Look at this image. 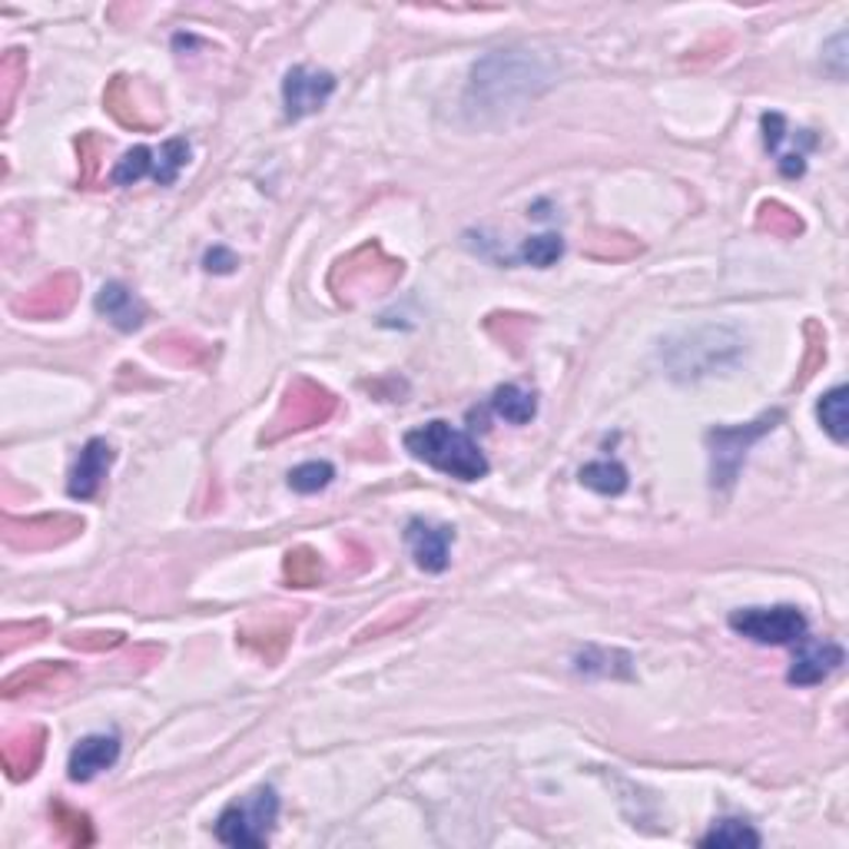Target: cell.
<instances>
[{"mask_svg": "<svg viewBox=\"0 0 849 849\" xmlns=\"http://www.w3.org/2000/svg\"><path fill=\"white\" fill-rule=\"evenodd\" d=\"M402 276H405V263L388 256L382 242L369 239L332 266L328 289L343 306H362L369 299L388 296Z\"/></svg>", "mask_w": 849, "mask_h": 849, "instance_id": "1", "label": "cell"}, {"mask_svg": "<svg viewBox=\"0 0 849 849\" xmlns=\"http://www.w3.org/2000/svg\"><path fill=\"white\" fill-rule=\"evenodd\" d=\"M405 449L458 481H478L488 475V458L481 455V449L458 429H452L449 421H429L421 429H411L405 435Z\"/></svg>", "mask_w": 849, "mask_h": 849, "instance_id": "2", "label": "cell"}, {"mask_svg": "<svg viewBox=\"0 0 849 849\" xmlns=\"http://www.w3.org/2000/svg\"><path fill=\"white\" fill-rule=\"evenodd\" d=\"M335 408H338V398L325 385H319V382H312L306 375H296L286 385V392L279 398V408H276V415L270 418V424L263 429L260 442L263 445H276V442H283L289 435L319 429V424H325L335 415Z\"/></svg>", "mask_w": 849, "mask_h": 849, "instance_id": "3", "label": "cell"}, {"mask_svg": "<svg viewBox=\"0 0 849 849\" xmlns=\"http://www.w3.org/2000/svg\"><path fill=\"white\" fill-rule=\"evenodd\" d=\"M276 816H279V797L273 787H260L252 790L249 797L229 803L219 820H216V836L219 842L226 846H266L273 826H276Z\"/></svg>", "mask_w": 849, "mask_h": 849, "instance_id": "4", "label": "cell"}, {"mask_svg": "<svg viewBox=\"0 0 849 849\" xmlns=\"http://www.w3.org/2000/svg\"><path fill=\"white\" fill-rule=\"evenodd\" d=\"M780 418H784V411H767V415H760V418L750 421V424H737V429H714V432H707L714 488H730V485L737 481L740 465H743L746 452L753 449V442H760L767 432H774Z\"/></svg>", "mask_w": 849, "mask_h": 849, "instance_id": "5", "label": "cell"}, {"mask_svg": "<svg viewBox=\"0 0 849 849\" xmlns=\"http://www.w3.org/2000/svg\"><path fill=\"white\" fill-rule=\"evenodd\" d=\"M83 531V518L53 512V515H34V518H14L4 515L0 522V538L14 551H50L67 541H73Z\"/></svg>", "mask_w": 849, "mask_h": 849, "instance_id": "6", "label": "cell"}, {"mask_svg": "<svg viewBox=\"0 0 849 849\" xmlns=\"http://www.w3.org/2000/svg\"><path fill=\"white\" fill-rule=\"evenodd\" d=\"M730 627L756 644H800L806 637V618L790 605L733 611Z\"/></svg>", "mask_w": 849, "mask_h": 849, "instance_id": "7", "label": "cell"}, {"mask_svg": "<svg viewBox=\"0 0 849 849\" xmlns=\"http://www.w3.org/2000/svg\"><path fill=\"white\" fill-rule=\"evenodd\" d=\"M76 299H80V276L53 273L44 283H37L34 289H27L24 296H17L11 302V309L31 322H50V319H63L76 306Z\"/></svg>", "mask_w": 849, "mask_h": 849, "instance_id": "8", "label": "cell"}, {"mask_svg": "<svg viewBox=\"0 0 849 849\" xmlns=\"http://www.w3.org/2000/svg\"><path fill=\"white\" fill-rule=\"evenodd\" d=\"M140 91H143L140 80L117 73V76L107 83V91H104V107H107V113H110L120 127L150 133V130H156V127L163 123V110H159V104H143Z\"/></svg>", "mask_w": 849, "mask_h": 849, "instance_id": "9", "label": "cell"}, {"mask_svg": "<svg viewBox=\"0 0 849 849\" xmlns=\"http://www.w3.org/2000/svg\"><path fill=\"white\" fill-rule=\"evenodd\" d=\"M335 91V76L312 67H292L283 80V104L289 120H302L325 107V100Z\"/></svg>", "mask_w": 849, "mask_h": 849, "instance_id": "10", "label": "cell"}, {"mask_svg": "<svg viewBox=\"0 0 849 849\" xmlns=\"http://www.w3.org/2000/svg\"><path fill=\"white\" fill-rule=\"evenodd\" d=\"M76 681V670L63 660H37L27 663L24 670L11 673L4 684H0V694L8 701L21 697V694H37V691H63Z\"/></svg>", "mask_w": 849, "mask_h": 849, "instance_id": "11", "label": "cell"}, {"mask_svg": "<svg viewBox=\"0 0 849 849\" xmlns=\"http://www.w3.org/2000/svg\"><path fill=\"white\" fill-rule=\"evenodd\" d=\"M44 750H47V730L44 727H27V730L8 737L4 746H0V763H4V774L14 784L31 780L40 770Z\"/></svg>", "mask_w": 849, "mask_h": 849, "instance_id": "12", "label": "cell"}, {"mask_svg": "<svg viewBox=\"0 0 849 849\" xmlns=\"http://www.w3.org/2000/svg\"><path fill=\"white\" fill-rule=\"evenodd\" d=\"M452 538H455L452 528L429 525L421 518L408 522V528H405V545H408V551L415 558V564L421 571H429V574H439V571L449 567V545H452Z\"/></svg>", "mask_w": 849, "mask_h": 849, "instance_id": "13", "label": "cell"}, {"mask_svg": "<svg viewBox=\"0 0 849 849\" xmlns=\"http://www.w3.org/2000/svg\"><path fill=\"white\" fill-rule=\"evenodd\" d=\"M842 663V647L833 641H800V650L793 657V667L787 673V681L797 687H813L823 684L826 677Z\"/></svg>", "mask_w": 849, "mask_h": 849, "instance_id": "14", "label": "cell"}, {"mask_svg": "<svg viewBox=\"0 0 849 849\" xmlns=\"http://www.w3.org/2000/svg\"><path fill=\"white\" fill-rule=\"evenodd\" d=\"M110 465H113V449L104 439H91L87 445H83V452H80V458L70 471V485H67L70 498H80V501L97 498Z\"/></svg>", "mask_w": 849, "mask_h": 849, "instance_id": "15", "label": "cell"}, {"mask_svg": "<svg viewBox=\"0 0 849 849\" xmlns=\"http://www.w3.org/2000/svg\"><path fill=\"white\" fill-rule=\"evenodd\" d=\"M120 756V740L107 737V733H94V737H83L73 753H70V780L73 784H87L94 780L100 770L113 767Z\"/></svg>", "mask_w": 849, "mask_h": 849, "instance_id": "16", "label": "cell"}, {"mask_svg": "<svg viewBox=\"0 0 849 849\" xmlns=\"http://www.w3.org/2000/svg\"><path fill=\"white\" fill-rule=\"evenodd\" d=\"M97 312L107 315L120 332H136L146 319V306L123 283H107L97 292Z\"/></svg>", "mask_w": 849, "mask_h": 849, "instance_id": "17", "label": "cell"}, {"mask_svg": "<svg viewBox=\"0 0 849 849\" xmlns=\"http://www.w3.org/2000/svg\"><path fill=\"white\" fill-rule=\"evenodd\" d=\"M150 356L177 366V369H196V366L210 362V346H203L200 338L183 335V332H166L150 343Z\"/></svg>", "mask_w": 849, "mask_h": 849, "instance_id": "18", "label": "cell"}, {"mask_svg": "<svg viewBox=\"0 0 849 849\" xmlns=\"http://www.w3.org/2000/svg\"><path fill=\"white\" fill-rule=\"evenodd\" d=\"M289 641H292V627L283 621H266V624H252V627L239 631V644L249 647L252 654H260L266 663L283 660Z\"/></svg>", "mask_w": 849, "mask_h": 849, "instance_id": "19", "label": "cell"}, {"mask_svg": "<svg viewBox=\"0 0 849 849\" xmlns=\"http://www.w3.org/2000/svg\"><path fill=\"white\" fill-rule=\"evenodd\" d=\"M644 246L627 236V232H614V229H590L584 239V252L590 260H601V263H624L634 260Z\"/></svg>", "mask_w": 849, "mask_h": 849, "instance_id": "20", "label": "cell"}, {"mask_svg": "<svg viewBox=\"0 0 849 849\" xmlns=\"http://www.w3.org/2000/svg\"><path fill=\"white\" fill-rule=\"evenodd\" d=\"M50 823H53L57 836H60L67 846H73V849L94 846V839H97L91 816L80 813V810H73V806L63 803V800H53V803H50Z\"/></svg>", "mask_w": 849, "mask_h": 849, "instance_id": "21", "label": "cell"}, {"mask_svg": "<svg viewBox=\"0 0 849 849\" xmlns=\"http://www.w3.org/2000/svg\"><path fill=\"white\" fill-rule=\"evenodd\" d=\"M24 80H27V53L21 47H14L0 57V107H4V123H11V117H14Z\"/></svg>", "mask_w": 849, "mask_h": 849, "instance_id": "22", "label": "cell"}, {"mask_svg": "<svg viewBox=\"0 0 849 849\" xmlns=\"http://www.w3.org/2000/svg\"><path fill=\"white\" fill-rule=\"evenodd\" d=\"M283 577L289 587H315L322 584L325 577V564L319 558V551L299 545V548H289L286 558H283Z\"/></svg>", "mask_w": 849, "mask_h": 849, "instance_id": "23", "label": "cell"}, {"mask_svg": "<svg viewBox=\"0 0 849 849\" xmlns=\"http://www.w3.org/2000/svg\"><path fill=\"white\" fill-rule=\"evenodd\" d=\"M816 415H820V424L826 429V435L833 442H846L849 439V392L842 385H836L833 392H826L816 405Z\"/></svg>", "mask_w": 849, "mask_h": 849, "instance_id": "24", "label": "cell"}, {"mask_svg": "<svg viewBox=\"0 0 849 849\" xmlns=\"http://www.w3.org/2000/svg\"><path fill=\"white\" fill-rule=\"evenodd\" d=\"M491 405H494V411H498L504 421H512V424H528V421L538 415V398H535L531 392L518 388V385H501V388L494 392Z\"/></svg>", "mask_w": 849, "mask_h": 849, "instance_id": "25", "label": "cell"}, {"mask_svg": "<svg viewBox=\"0 0 849 849\" xmlns=\"http://www.w3.org/2000/svg\"><path fill=\"white\" fill-rule=\"evenodd\" d=\"M190 163V143L187 140H166L159 150H153V180L159 187H174L180 169Z\"/></svg>", "mask_w": 849, "mask_h": 849, "instance_id": "26", "label": "cell"}, {"mask_svg": "<svg viewBox=\"0 0 849 849\" xmlns=\"http://www.w3.org/2000/svg\"><path fill=\"white\" fill-rule=\"evenodd\" d=\"M756 229H760V232H770V236H777V239H797V236L803 232V219H800L797 210H790V206L770 200V203H763L760 213H756Z\"/></svg>", "mask_w": 849, "mask_h": 849, "instance_id": "27", "label": "cell"}, {"mask_svg": "<svg viewBox=\"0 0 849 849\" xmlns=\"http://www.w3.org/2000/svg\"><path fill=\"white\" fill-rule=\"evenodd\" d=\"M581 485L598 494H621L627 488V468L618 462H590L581 468Z\"/></svg>", "mask_w": 849, "mask_h": 849, "instance_id": "28", "label": "cell"}, {"mask_svg": "<svg viewBox=\"0 0 849 849\" xmlns=\"http://www.w3.org/2000/svg\"><path fill=\"white\" fill-rule=\"evenodd\" d=\"M73 146H76V156H80V187H97V180H100V159H104V153H107V143H104V136L100 133H94V130H87V133H80L76 140H73Z\"/></svg>", "mask_w": 849, "mask_h": 849, "instance_id": "29", "label": "cell"}, {"mask_svg": "<svg viewBox=\"0 0 849 849\" xmlns=\"http://www.w3.org/2000/svg\"><path fill=\"white\" fill-rule=\"evenodd\" d=\"M531 325H535V319L515 315V312H494V315H488V322H485V328L498 338L501 346L512 349V352H522V343H525V335L531 332Z\"/></svg>", "mask_w": 849, "mask_h": 849, "instance_id": "30", "label": "cell"}, {"mask_svg": "<svg viewBox=\"0 0 849 849\" xmlns=\"http://www.w3.org/2000/svg\"><path fill=\"white\" fill-rule=\"evenodd\" d=\"M701 846H707V849H743V846H750L753 849V846H760V833L750 829L740 820H724L720 826H714L701 839Z\"/></svg>", "mask_w": 849, "mask_h": 849, "instance_id": "31", "label": "cell"}, {"mask_svg": "<svg viewBox=\"0 0 849 849\" xmlns=\"http://www.w3.org/2000/svg\"><path fill=\"white\" fill-rule=\"evenodd\" d=\"M47 634H50V624L44 618H37V621H8L4 627H0V654L11 657L17 647L37 644Z\"/></svg>", "mask_w": 849, "mask_h": 849, "instance_id": "32", "label": "cell"}, {"mask_svg": "<svg viewBox=\"0 0 849 849\" xmlns=\"http://www.w3.org/2000/svg\"><path fill=\"white\" fill-rule=\"evenodd\" d=\"M146 174H153V150L150 146H133L130 153H123V159L113 166V183L117 187H133L140 183Z\"/></svg>", "mask_w": 849, "mask_h": 849, "instance_id": "33", "label": "cell"}, {"mask_svg": "<svg viewBox=\"0 0 849 849\" xmlns=\"http://www.w3.org/2000/svg\"><path fill=\"white\" fill-rule=\"evenodd\" d=\"M561 252H564V239L554 236V232H545V236H531L522 246V260L538 266V270H548L561 260Z\"/></svg>", "mask_w": 849, "mask_h": 849, "instance_id": "34", "label": "cell"}, {"mask_svg": "<svg viewBox=\"0 0 849 849\" xmlns=\"http://www.w3.org/2000/svg\"><path fill=\"white\" fill-rule=\"evenodd\" d=\"M335 478V468L328 462H306L299 468L289 471V488L299 491V494H315L322 491L328 481Z\"/></svg>", "mask_w": 849, "mask_h": 849, "instance_id": "35", "label": "cell"}, {"mask_svg": "<svg viewBox=\"0 0 849 849\" xmlns=\"http://www.w3.org/2000/svg\"><path fill=\"white\" fill-rule=\"evenodd\" d=\"M826 362V332L816 319L806 322V359H803V369H800V379L797 385H806Z\"/></svg>", "mask_w": 849, "mask_h": 849, "instance_id": "36", "label": "cell"}, {"mask_svg": "<svg viewBox=\"0 0 849 849\" xmlns=\"http://www.w3.org/2000/svg\"><path fill=\"white\" fill-rule=\"evenodd\" d=\"M127 637L120 631H80V634H70L63 637L67 647L73 650H83V654H107V650H117Z\"/></svg>", "mask_w": 849, "mask_h": 849, "instance_id": "37", "label": "cell"}, {"mask_svg": "<svg viewBox=\"0 0 849 849\" xmlns=\"http://www.w3.org/2000/svg\"><path fill=\"white\" fill-rule=\"evenodd\" d=\"M424 605L418 601V605H408V608H395V614H385L382 621H375V624H369L362 634H359V641H369V637H379V634H388V631H395V627H402L405 621H411L418 611H421Z\"/></svg>", "mask_w": 849, "mask_h": 849, "instance_id": "38", "label": "cell"}, {"mask_svg": "<svg viewBox=\"0 0 849 849\" xmlns=\"http://www.w3.org/2000/svg\"><path fill=\"white\" fill-rule=\"evenodd\" d=\"M203 263H206L210 273H219V276H229V273H236V266H239L236 252H229L226 246H213V249L206 252Z\"/></svg>", "mask_w": 849, "mask_h": 849, "instance_id": "39", "label": "cell"}, {"mask_svg": "<svg viewBox=\"0 0 849 849\" xmlns=\"http://www.w3.org/2000/svg\"><path fill=\"white\" fill-rule=\"evenodd\" d=\"M763 143H767V150H780V143H784V130H787V120L780 117V113H763Z\"/></svg>", "mask_w": 849, "mask_h": 849, "instance_id": "40", "label": "cell"}, {"mask_svg": "<svg viewBox=\"0 0 849 849\" xmlns=\"http://www.w3.org/2000/svg\"><path fill=\"white\" fill-rule=\"evenodd\" d=\"M803 169H806L803 153H787V156L780 159V174H784V177H803Z\"/></svg>", "mask_w": 849, "mask_h": 849, "instance_id": "41", "label": "cell"}]
</instances>
